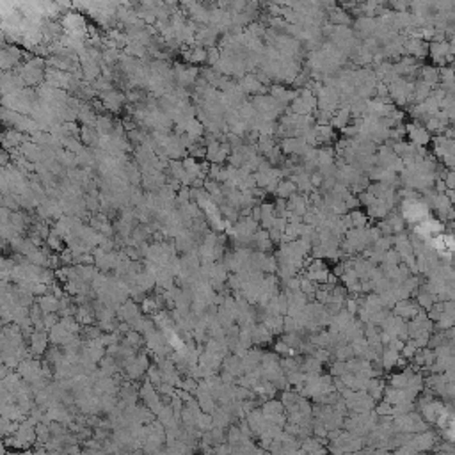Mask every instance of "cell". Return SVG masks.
<instances>
[{
	"label": "cell",
	"instance_id": "13",
	"mask_svg": "<svg viewBox=\"0 0 455 455\" xmlns=\"http://www.w3.org/2000/svg\"><path fill=\"white\" fill-rule=\"evenodd\" d=\"M327 20H329L333 25H336V27H340V25H345V27H349V24L352 22V20H350L349 13L343 11V9H338V8L327 11Z\"/></svg>",
	"mask_w": 455,
	"mask_h": 455
},
{
	"label": "cell",
	"instance_id": "14",
	"mask_svg": "<svg viewBox=\"0 0 455 455\" xmlns=\"http://www.w3.org/2000/svg\"><path fill=\"white\" fill-rule=\"evenodd\" d=\"M196 238L192 237L191 230H185L182 231V233L176 237V247H178L180 251H185V253H189V251H192L196 247Z\"/></svg>",
	"mask_w": 455,
	"mask_h": 455
},
{
	"label": "cell",
	"instance_id": "4",
	"mask_svg": "<svg viewBox=\"0 0 455 455\" xmlns=\"http://www.w3.org/2000/svg\"><path fill=\"white\" fill-rule=\"evenodd\" d=\"M279 148L281 151H283V155H288V157H302L304 153H306V149L310 148L306 142H304V139H300V137H290V139H283L279 142Z\"/></svg>",
	"mask_w": 455,
	"mask_h": 455
},
{
	"label": "cell",
	"instance_id": "17",
	"mask_svg": "<svg viewBox=\"0 0 455 455\" xmlns=\"http://www.w3.org/2000/svg\"><path fill=\"white\" fill-rule=\"evenodd\" d=\"M386 221L389 222V226L393 228V233L395 235H398V233H404L405 231V219L402 217V214L398 210H393V212H389V215L386 217Z\"/></svg>",
	"mask_w": 455,
	"mask_h": 455
},
{
	"label": "cell",
	"instance_id": "21",
	"mask_svg": "<svg viewBox=\"0 0 455 455\" xmlns=\"http://www.w3.org/2000/svg\"><path fill=\"white\" fill-rule=\"evenodd\" d=\"M121 55H123V50H119V48H105V50H101V59L109 66H114V64L117 66Z\"/></svg>",
	"mask_w": 455,
	"mask_h": 455
},
{
	"label": "cell",
	"instance_id": "28",
	"mask_svg": "<svg viewBox=\"0 0 455 455\" xmlns=\"http://www.w3.org/2000/svg\"><path fill=\"white\" fill-rule=\"evenodd\" d=\"M345 205L347 208H349V212L352 210H359V206H361V203H359V198L356 194H350L349 198L345 199Z\"/></svg>",
	"mask_w": 455,
	"mask_h": 455
},
{
	"label": "cell",
	"instance_id": "19",
	"mask_svg": "<svg viewBox=\"0 0 455 455\" xmlns=\"http://www.w3.org/2000/svg\"><path fill=\"white\" fill-rule=\"evenodd\" d=\"M430 94H432V87L428 86V84H425L423 80H418L416 86H414V94H412L414 105H416V103H423Z\"/></svg>",
	"mask_w": 455,
	"mask_h": 455
},
{
	"label": "cell",
	"instance_id": "27",
	"mask_svg": "<svg viewBox=\"0 0 455 455\" xmlns=\"http://www.w3.org/2000/svg\"><path fill=\"white\" fill-rule=\"evenodd\" d=\"M358 198H359V203H361V206H366V208H370L372 205H375V203H377V198H375L374 194H370L368 191L361 192Z\"/></svg>",
	"mask_w": 455,
	"mask_h": 455
},
{
	"label": "cell",
	"instance_id": "25",
	"mask_svg": "<svg viewBox=\"0 0 455 455\" xmlns=\"http://www.w3.org/2000/svg\"><path fill=\"white\" fill-rule=\"evenodd\" d=\"M206 52H208V55H206V64L210 68H214L215 64L219 63V59H221L222 52L219 47H212V48H206Z\"/></svg>",
	"mask_w": 455,
	"mask_h": 455
},
{
	"label": "cell",
	"instance_id": "22",
	"mask_svg": "<svg viewBox=\"0 0 455 455\" xmlns=\"http://www.w3.org/2000/svg\"><path fill=\"white\" fill-rule=\"evenodd\" d=\"M63 148L66 149V151H71V153H80L82 149L86 148L84 146V142L80 140V137H64L63 139Z\"/></svg>",
	"mask_w": 455,
	"mask_h": 455
},
{
	"label": "cell",
	"instance_id": "20",
	"mask_svg": "<svg viewBox=\"0 0 455 455\" xmlns=\"http://www.w3.org/2000/svg\"><path fill=\"white\" fill-rule=\"evenodd\" d=\"M349 215L350 221H352V228H356V230H365V228H368V222L372 221L368 217V214H365L361 210H352L349 212Z\"/></svg>",
	"mask_w": 455,
	"mask_h": 455
},
{
	"label": "cell",
	"instance_id": "32",
	"mask_svg": "<svg viewBox=\"0 0 455 455\" xmlns=\"http://www.w3.org/2000/svg\"><path fill=\"white\" fill-rule=\"evenodd\" d=\"M444 183H446L448 191H455V171H448L444 176Z\"/></svg>",
	"mask_w": 455,
	"mask_h": 455
},
{
	"label": "cell",
	"instance_id": "24",
	"mask_svg": "<svg viewBox=\"0 0 455 455\" xmlns=\"http://www.w3.org/2000/svg\"><path fill=\"white\" fill-rule=\"evenodd\" d=\"M245 32L249 36H253V38H258V39H263L265 34H267V27H265L261 22H253V24L249 25V27L245 29Z\"/></svg>",
	"mask_w": 455,
	"mask_h": 455
},
{
	"label": "cell",
	"instance_id": "30",
	"mask_svg": "<svg viewBox=\"0 0 455 455\" xmlns=\"http://www.w3.org/2000/svg\"><path fill=\"white\" fill-rule=\"evenodd\" d=\"M384 261L388 265H395L400 261V254H398V251H386L384 254Z\"/></svg>",
	"mask_w": 455,
	"mask_h": 455
},
{
	"label": "cell",
	"instance_id": "9",
	"mask_svg": "<svg viewBox=\"0 0 455 455\" xmlns=\"http://www.w3.org/2000/svg\"><path fill=\"white\" fill-rule=\"evenodd\" d=\"M261 221H260V226L263 228V230H272L274 224H276V210H274V203H267L263 201L261 203Z\"/></svg>",
	"mask_w": 455,
	"mask_h": 455
},
{
	"label": "cell",
	"instance_id": "6",
	"mask_svg": "<svg viewBox=\"0 0 455 455\" xmlns=\"http://www.w3.org/2000/svg\"><path fill=\"white\" fill-rule=\"evenodd\" d=\"M375 25H377V20L375 18H368V16H359L354 22V32L358 39H368L374 38L375 34Z\"/></svg>",
	"mask_w": 455,
	"mask_h": 455
},
{
	"label": "cell",
	"instance_id": "23",
	"mask_svg": "<svg viewBox=\"0 0 455 455\" xmlns=\"http://www.w3.org/2000/svg\"><path fill=\"white\" fill-rule=\"evenodd\" d=\"M315 130H317V137H319V144H327L331 140H335V128L331 125L327 126L317 125Z\"/></svg>",
	"mask_w": 455,
	"mask_h": 455
},
{
	"label": "cell",
	"instance_id": "26",
	"mask_svg": "<svg viewBox=\"0 0 455 455\" xmlns=\"http://www.w3.org/2000/svg\"><path fill=\"white\" fill-rule=\"evenodd\" d=\"M2 208H9L11 212H20V205L16 201V194L2 196Z\"/></svg>",
	"mask_w": 455,
	"mask_h": 455
},
{
	"label": "cell",
	"instance_id": "1",
	"mask_svg": "<svg viewBox=\"0 0 455 455\" xmlns=\"http://www.w3.org/2000/svg\"><path fill=\"white\" fill-rule=\"evenodd\" d=\"M428 55L432 57V63L437 66H446L448 63H451V54H450V43L448 41H432L428 43Z\"/></svg>",
	"mask_w": 455,
	"mask_h": 455
},
{
	"label": "cell",
	"instance_id": "11",
	"mask_svg": "<svg viewBox=\"0 0 455 455\" xmlns=\"http://www.w3.org/2000/svg\"><path fill=\"white\" fill-rule=\"evenodd\" d=\"M420 75H421L420 80H423L425 84H428V86H430L432 89H436L437 84L441 82L439 70H437V68L434 66V64H432V66H423V68L420 70Z\"/></svg>",
	"mask_w": 455,
	"mask_h": 455
},
{
	"label": "cell",
	"instance_id": "5",
	"mask_svg": "<svg viewBox=\"0 0 455 455\" xmlns=\"http://www.w3.org/2000/svg\"><path fill=\"white\" fill-rule=\"evenodd\" d=\"M240 87L244 89V93L247 94V96H260V94H268V87L263 86L260 80L256 78V75L254 73H247L244 78H242L240 82Z\"/></svg>",
	"mask_w": 455,
	"mask_h": 455
},
{
	"label": "cell",
	"instance_id": "10",
	"mask_svg": "<svg viewBox=\"0 0 455 455\" xmlns=\"http://www.w3.org/2000/svg\"><path fill=\"white\" fill-rule=\"evenodd\" d=\"M100 132L96 126H82L80 130V140L86 144L87 148H98V140H100Z\"/></svg>",
	"mask_w": 455,
	"mask_h": 455
},
{
	"label": "cell",
	"instance_id": "18",
	"mask_svg": "<svg viewBox=\"0 0 455 455\" xmlns=\"http://www.w3.org/2000/svg\"><path fill=\"white\" fill-rule=\"evenodd\" d=\"M297 192H299V189H297V185L292 182V180H283V182L279 183V187H277L276 191V196L281 199H290L292 196H295Z\"/></svg>",
	"mask_w": 455,
	"mask_h": 455
},
{
	"label": "cell",
	"instance_id": "2",
	"mask_svg": "<svg viewBox=\"0 0 455 455\" xmlns=\"http://www.w3.org/2000/svg\"><path fill=\"white\" fill-rule=\"evenodd\" d=\"M22 59H24V52L15 45H9L0 52V66L4 71H15L22 64Z\"/></svg>",
	"mask_w": 455,
	"mask_h": 455
},
{
	"label": "cell",
	"instance_id": "33",
	"mask_svg": "<svg viewBox=\"0 0 455 455\" xmlns=\"http://www.w3.org/2000/svg\"><path fill=\"white\" fill-rule=\"evenodd\" d=\"M322 183H324L322 175H320L319 171L312 173V185H313V187H315V189H320V187H322Z\"/></svg>",
	"mask_w": 455,
	"mask_h": 455
},
{
	"label": "cell",
	"instance_id": "15",
	"mask_svg": "<svg viewBox=\"0 0 455 455\" xmlns=\"http://www.w3.org/2000/svg\"><path fill=\"white\" fill-rule=\"evenodd\" d=\"M350 119H352V116H350V110H349V109H338L335 114H333V121H331V126H333V128L343 130L345 126H349V125H350Z\"/></svg>",
	"mask_w": 455,
	"mask_h": 455
},
{
	"label": "cell",
	"instance_id": "16",
	"mask_svg": "<svg viewBox=\"0 0 455 455\" xmlns=\"http://www.w3.org/2000/svg\"><path fill=\"white\" fill-rule=\"evenodd\" d=\"M389 212L391 210L388 208V205H386L384 201H381V199H377V203L368 208V217L375 219V221H384V219L389 215Z\"/></svg>",
	"mask_w": 455,
	"mask_h": 455
},
{
	"label": "cell",
	"instance_id": "7",
	"mask_svg": "<svg viewBox=\"0 0 455 455\" xmlns=\"http://www.w3.org/2000/svg\"><path fill=\"white\" fill-rule=\"evenodd\" d=\"M100 100L103 101V105H105V109L109 110V112L117 114V112H121V109H123V105H125L126 94H123L121 91L114 89V91H110V93L101 94Z\"/></svg>",
	"mask_w": 455,
	"mask_h": 455
},
{
	"label": "cell",
	"instance_id": "31",
	"mask_svg": "<svg viewBox=\"0 0 455 455\" xmlns=\"http://www.w3.org/2000/svg\"><path fill=\"white\" fill-rule=\"evenodd\" d=\"M47 242L52 249H61V237H59L57 233H54V231H52L50 237L47 238Z\"/></svg>",
	"mask_w": 455,
	"mask_h": 455
},
{
	"label": "cell",
	"instance_id": "12",
	"mask_svg": "<svg viewBox=\"0 0 455 455\" xmlns=\"http://www.w3.org/2000/svg\"><path fill=\"white\" fill-rule=\"evenodd\" d=\"M114 125H116V121L112 119V116H109V114H103V116H98L96 119V130L100 132L101 137H109L112 135L114 132Z\"/></svg>",
	"mask_w": 455,
	"mask_h": 455
},
{
	"label": "cell",
	"instance_id": "3",
	"mask_svg": "<svg viewBox=\"0 0 455 455\" xmlns=\"http://www.w3.org/2000/svg\"><path fill=\"white\" fill-rule=\"evenodd\" d=\"M405 128H407V135H409V139H411L412 146L425 148V146L432 140V135L428 133V130L425 128V125H421V123H416V121H414V123L407 125Z\"/></svg>",
	"mask_w": 455,
	"mask_h": 455
},
{
	"label": "cell",
	"instance_id": "8",
	"mask_svg": "<svg viewBox=\"0 0 455 455\" xmlns=\"http://www.w3.org/2000/svg\"><path fill=\"white\" fill-rule=\"evenodd\" d=\"M405 55H411L414 59H423L428 55V43L423 41V39H418V38H407L405 41Z\"/></svg>",
	"mask_w": 455,
	"mask_h": 455
},
{
	"label": "cell",
	"instance_id": "34",
	"mask_svg": "<svg viewBox=\"0 0 455 455\" xmlns=\"http://www.w3.org/2000/svg\"><path fill=\"white\" fill-rule=\"evenodd\" d=\"M260 205H261V203H260ZM260 205L254 206V208H253V214H251V217H253L256 222H260V221H261V206H260Z\"/></svg>",
	"mask_w": 455,
	"mask_h": 455
},
{
	"label": "cell",
	"instance_id": "29",
	"mask_svg": "<svg viewBox=\"0 0 455 455\" xmlns=\"http://www.w3.org/2000/svg\"><path fill=\"white\" fill-rule=\"evenodd\" d=\"M27 258L32 263H45L47 261V256L43 254V251H32L31 254H27Z\"/></svg>",
	"mask_w": 455,
	"mask_h": 455
}]
</instances>
